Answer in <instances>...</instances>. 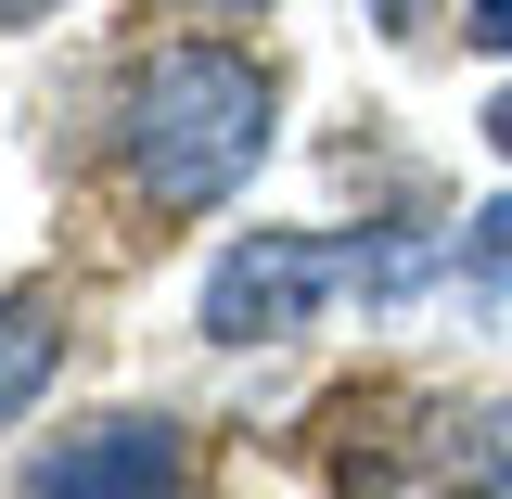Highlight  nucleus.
<instances>
[{"instance_id": "1", "label": "nucleus", "mask_w": 512, "mask_h": 499, "mask_svg": "<svg viewBox=\"0 0 512 499\" xmlns=\"http://www.w3.org/2000/svg\"><path fill=\"white\" fill-rule=\"evenodd\" d=\"M269 77L244 52H218V39H180V52H141L116 90V154H128V192L154 205V218H205V205H231L256 180V154H269Z\"/></svg>"}, {"instance_id": "2", "label": "nucleus", "mask_w": 512, "mask_h": 499, "mask_svg": "<svg viewBox=\"0 0 512 499\" xmlns=\"http://www.w3.org/2000/svg\"><path fill=\"white\" fill-rule=\"evenodd\" d=\"M423 282H436L423 231H244L205 269V346H295L320 308H346V295L410 308Z\"/></svg>"}, {"instance_id": "3", "label": "nucleus", "mask_w": 512, "mask_h": 499, "mask_svg": "<svg viewBox=\"0 0 512 499\" xmlns=\"http://www.w3.org/2000/svg\"><path fill=\"white\" fill-rule=\"evenodd\" d=\"M333 499H487V474H474V436L436 397L372 384V397L333 410Z\"/></svg>"}, {"instance_id": "4", "label": "nucleus", "mask_w": 512, "mask_h": 499, "mask_svg": "<svg viewBox=\"0 0 512 499\" xmlns=\"http://www.w3.org/2000/svg\"><path fill=\"white\" fill-rule=\"evenodd\" d=\"M26 499H180V423L167 410H103L90 436L26 461Z\"/></svg>"}, {"instance_id": "5", "label": "nucleus", "mask_w": 512, "mask_h": 499, "mask_svg": "<svg viewBox=\"0 0 512 499\" xmlns=\"http://www.w3.org/2000/svg\"><path fill=\"white\" fill-rule=\"evenodd\" d=\"M52 359H64V320H52V295H13V308H0V436L26 423V397L52 384Z\"/></svg>"}, {"instance_id": "6", "label": "nucleus", "mask_w": 512, "mask_h": 499, "mask_svg": "<svg viewBox=\"0 0 512 499\" xmlns=\"http://www.w3.org/2000/svg\"><path fill=\"white\" fill-rule=\"evenodd\" d=\"M461 295H474V308H512V192L461 231Z\"/></svg>"}, {"instance_id": "7", "label": "nucleus", "mask_w": 512, "mask_h": 499, "mask_svg": "<svg viewBox=\"0 0 512 499\" xmlns=\"http://www.w3.org/2000/svg\"><path fill=\"white\" fill-rule=\"evenodd\" d=\"M474 474H487V499H512V397L474 423Z\"/></svg>"}, {"instance_id": "8", "label": "nucleus", "mask_w": 512, "mask_h": 499, "mask_svg": "<svg viewBox=\"0 0 512 499\" xmlns=\"http://www.w3.org/2000/svg\"><path fill=\"white\" fill-rule=\"evenodd\" d=\"M461 39L474 52H512V0H461Z\"/></svg>"}, {"instance_id": "9", "label": "nucleus", "mask_w": 512, "mask_h": 499, "mask_svg": "<svg viewBox=\"0 0 512 499\" xmlns=\"http://www.w3.org/2000/svg\"><path fill=\"white\" fill-rule=\"evenodd\" d=\"M359 13H372V26H397V39H410V26H423L436 0H359Z\"/></svg>"}, {"instance_id": "10", "label": "nucleus", "mask_w": 512, "mask_h": 499, "mask_svg": "<svg viewBox=\"0 0 512 499\" xmlns=\"http://www.w3.org/2000/svg\"><path fill=\"white\" fill-rule=\"evenodd\" d=\"M474 128H487V154H512V90H500V103H487Z\"/></svg>"}, {"instance_id": "11", "label": "nucleus", "mask_w": 512, "mask_h": 499, "mask_svg": "<svg viewBox=\"0 0 512 499\" xmlns=\"http://www.w3.org/2000/svg\"><path fill=\"white\" fill-rule=\"evenodd\" d=\"M39 13H52V0H0V26H39Z\"/></svg>"}, {"instance_id": "12", "label": "nucleus", "mask_w": 512, "mask_h": 499, "mask_svg": "<svg viewBox=\"0 0 512 499\" xmlns=\"http://www.w3.org/2000/svg\"><path fill=\"white\" fill-rule=\"evenodd\" d=\"M192 13H269V0H192Z\"/></svg>"}]
</instances>
